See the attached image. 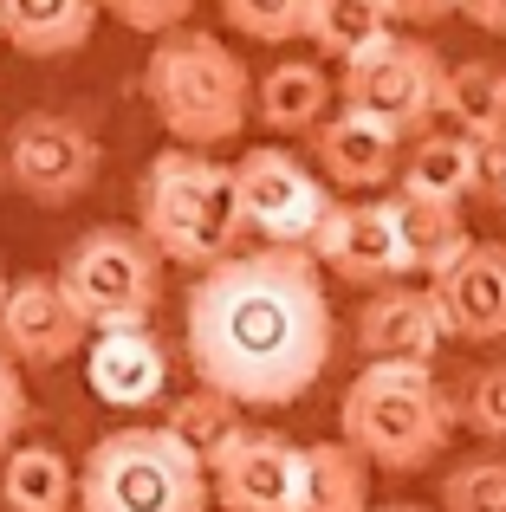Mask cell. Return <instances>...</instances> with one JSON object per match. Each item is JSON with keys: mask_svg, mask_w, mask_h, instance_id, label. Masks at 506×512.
<instances>
[{"mask_svg": "<svg viewBox=\"0 0 506 512\" xmlns=\"http://www.w3.org/2000/svg\"><path fill=\"white\" fill-rule=\"evenodd\" d=\"M338 325L312 247H253L189 286L195 383L241 409H286L325 376Z\"/></svg>", "mask_w": 506, "mask_h": 512, "instance_id": "1", "label": "cell"}, {"mask_svg": "<svg viewBox=\"0 0 506 512\" xmlns=\"http://www.w3.org/2000/svg\"><path fill=\"white\" fill-rule=\"evenodd\" d=\"M143 98H150L156 124L176 137V150H221L247 130L260 85L247 78V65L221 46L215 33H182L156 39L143 59Z\"/></svg>", "mask_w": 506, "mask_h": 512, "instance_id": "2", "label": "cell"}, {"mask_svg": "<svg viewBox=\"0 0 506 512\" xmlns=\"http://www.w3.org/2000/svg\"><path fill=\"white\" fill-rule=\"evenodd\" d=\"M143 240L163 253L169 266H221L241 253L247 214L241 188H234V163H215L208 150H163L143 169L137 188Z\"/></svg>", "mask_w": 506, "mask_h": 512, "instance_id": "3", "label": "cell"}, {"mask_svg": "<svg viewBox=\"0 0 506 512\" xmlns=\"http://www.w3.org/2000/svg\"><path fill=\"white\" fill-rule=\"evenodd\" d=\"M455 409L416 363H364L338 402V441H351L383 474H422L442 461Z\"/></svg>", "mask_w": 506, "mask_h": 512, "instance_id": "4", "label": "cell"}, {"mask_svg": "<svg viewBox=\"0 0 506 512\" xmlns=\"http://www.w3.org/2000/svg\"><path fill=\"white\" fill-rule=\"evenodd\" d=\"M208 474L163 428H117L78 467V512H208Z\"/></svg>", "mask_w": 506, "mask_h": 512, "instance_id": "5", "label": "cell"}, {"mask_svg": "<svg viewBox=\"0 0 506 512\" xmlns=\"http://www.w3.org/2000/svg\"><path fill=\"white\" fill-rule=\"evenodd\" d=\"M163 253L143 240V227H91L59 260V279L85 305L91 331H150L163 305Z\"/></svg>", "mask_w": 506, "mask_h": 512, "instance_id": "6", "label": "cell"}, {"mask_svg": "<svg viewBox=\"0 0 506 512\" xmlns=\"http://www.w3.org/2000/svg\"><path fill=\"white\" fill-rule=\"evenodd\" d=\"M442 85H448L442 52L409 33H390L344 65L338 98H344V111H364L383 130H396L403 143H416L429 130V117H442Z\"/></svg>", "mask_w": 506, "mask_h": 512, "instance_id": "7", "label": "cell"}, {"mask_svg": "<svg viewBox=\"0 0 506 512\" xmlns=\"http://www.w3.org/2000/svg\"><path fill=\"white\" fill-rule=\"evenodd\" d=\"M98 163H104L98 130L72 111H33V117H20L13 137H7V182L20 188L26 201H39V208L78 201L98 182Z\"/></svg>", "mask_w": 506, "mask_h": 512, "instance_id": "8", "label": "cell"}, {"mask_svg": "<svg viewBox=\"0 0 506 512\" xmlns=\"http://www.w3.org/2000/svg\"><path fill=\"white\" fill-rule=\"evenodd\" d=\"M234 188H241L247 227L266 247H312L325 214L338 208V201L325 195V182L292 150H247L241 163H234Z\"/></svg>", "mask_w": 506, "mask_h": 512, "instance_id": "9", "label": "cell"}, {"mask_svg": "<svg viewBox=\"0 0 506 512\" xmlns=\"http://www.w3.org/2000/svg\"><path fill=\"white\" fill-rule=\"evenodd\" d=\"M215 500L228 512H305V448L273 428H241L208 461Z\"/></svg>", "mask_w": 506, "mask_h": 512, "instance_id": "10", "label": "cell"}, {"mask_svg": "<svg viewBox=\"0 0 506 512\" xmlns=\"http://www.w3.org/2000/svg\"><path fill=\"white\" fill-rule=\"evenodd\" d=\"M91 318L85 305L65 292L59 273H26L13 279L7 305H0V350L13 363H65L78 350H91Z\"/></svg>", "mask_w": 506, "mask_h": 512, "instance_id": "11", "label": "cell"}, {"mask_svg": "<svg viewBox=\"0 0 506 512\" xmlns=\"http://www.w3.org/2000/svg\"><path fill=\"white\" fill-rule=\"evenodd\" d=\"M312 253H318L325 273H338L344 286H357V292H383L409 273L390 201H338V208L325 214V227H318Z\"/></svg>", "mask_w": 506, "mask_h": 512, "instance_id": "12", "label": "cell"}, {"mask_svg": "<svg viewBox=\"0 0 506 512\" xmlns=\"http://www.w3.org/2000/svg\"><path fill=\"white\" fill-rule=\"evenodd\" d=\"M442 344H448V325H442V305H435L429 286L364 292V312H357L364 363H416V370H429Z\"/></svg>", "mask_w": 506, "mask_h": 512, "instance_id": "13", "label": "cell"}, {"mask_svg": "<svg viewBox=\"0 0 506 512\" xmlns=\"http://www.w3.org/2000/svg\"><path fill=\"white\" fill-rule=\"evenodd\" d=\"M435 305H442L448 338L461 344H500L506 338V247L500 240H474L448 273L429 279Z\"/></svg>", "mask_w": 506, "mask_h": 512, "instance_id": "14", "label": "cell"}, {"mask_svg": "<svg viewBox=\"0 0 506 512\" xmlns=\"http://www.w3.org/2000/svg\"><path fill=\"white\" fill-rule=\"evenodd\" d=\"M318 169H325V182L351 188V195H370L390 175H403V137L383 130L364 111H338L318 130Z\"/></svg>", "mask_w": 506, "mask_h": 512, "instance_id": "15", "label": "cell"}, {"mask_svg": "<svg viewBox=\"0 0 506 512\" xmlns=\"http://www.w3.org/2000/svg\"><path fill=\"white\" fill-rule=\"evenodd\" d=\"M85 376L111 409H150L169 383V350L150 331H98L85 350Z\"/></svg>", "mask_w": 506, "mask_h": 512, "instance_id": "16", "label": "cell"}, {"mask_svg": "<svg viewBox=\"0 0 506 512\" xmlns=\"http://www.w3.org/2000/svg\"><path fill=\"white\" fill-rule=\"evenodd\" d=\"M98 0H0V39L26 59H65L98 33Z\"/></svg>", "mask_w": 506, "mask_h": 512, "instance_id": "17", "label": "cell"}, {"mask_svg": "<svg viewBox=\"0 0 506 512\" xmlns=\"http://www.w3.org/2000/svg\"><path fill=\"white\" fill-rule=\"evenodd\" d=\"M390 214H396V234H403V260H409V273H422V279L448 273V266H455L461 253L474 247L468 221H461V201L396 195V201H390Z\"/></svg>", "mask_w": 506, "mask_h": 512, "instance_id": "18", "label": "cell"}, {"mask_svg": "<svg viewBox=\"0 0 506 512\" xmlns=\"http://www.w3.org/2000/svg\"><path fill=\"white\" fill-rule=\"evenodd\" d=\"M331 98H338V85H331L312 59H279L273 72L260 78L253 117H266V130H279V137H305V130L318 137V130H325Z\"/></svg>", "mask_w": 506, "mask_h": 512, "instance_id": "19", "label": "cell"}, {"mask_svg": "<svg viewBox=\"0 0 506 512\" xmlns=\"http://www.w3.org/2000/svg\"><path fill=\"white\" fill-rule=\"evenodd\" d=\"M0 500H7V512H72L78 474L59 448L20 441V448L0 461Z\"/></svg>", "mask_w": 506, "mask_h": 512, "instance_id": "20", "label": "cell"}, {"mask_svg": "<svg viewBox=\"0 0 506 512\" xmlns=\"http://www.w3.org/2000/svg\"><path fill=\"white\" fill-rule=\"evenodd\" d=\"M403 195L468 201L474 195V137H461V130H422L403 150Z\"/></svg>", "mask_w": 506, "mask_h": 512, "instance_id": "21", "label": "cell"}, {"mask_svg": "<svg viewBox=\"0 0 506 512\" xmlns=\"http://www.w3.org/2000/svg\"><path fill=\"white\" fill-rule=\"evenodd\" d=\"M305 512H377L370 506V461L351 441L305 448Z\"/></svg>", "mask_w": 506, "mask_h": 512, "instance_id": "22", "label": "cell"}, {"mask_svg": "<svg viewBox=\"0 0 506 512\" xmlns=\"http://www.w3.org/2000/svg\"><path fill=\"white\" fill-rule=\"evenodd\" d=\"M442 117H455L461 137H506V65H448Z\"/></svg>", "mask_w": 506, "mask_h": 512, "instance_id": "23", "label": "cell"}, {"mask_svg": "<svg viewBox=\"0 0 506 512\" xmlns=\"http://www.w3.org/2000/svg\"><path fill=\"white\" fill-rule=\"evenodd\" d=\"M156 428H163V435H176L182 448H189L195 461L208 467V461H215V454L228 448L234 435H241L247 422H241V402H234V396H221V389L195 383L189 396H176V402H169V415H163Z\"/></svg>", "mask_w": 506, "mask_h": 512, "instance_id": "24", "label": "cell"}, {"mask_svg": "<svg viewBox=\"0 0 506 512\" xmlns=\"http://www.w3.org/2000/svg\"><path fill=\"white\" fill-rule=\"evenodd\" d=\"M396 33V13L390 0H312V46L325 52V59H344L351 65L357 52H370L377 39Z\"/></svg>", "mask_w": 506, "mask_h": 512, "instance_id": "25", "label": "cell"}, {"mask_svg": "<svg viewBox=\"0 0 506 512\" xmlns=\"http://www.w3.org/2000/svg\"><path fill=\"white\" fill-rule=\"evenodd\" d=\"M234 33L260 39V46H292L312 33V0H221Z\"/></svg>", "mask_w": 506, "mask_h": 512, "instance_id": "26", "label": "cell"}, {"mask_svg": "<svg viewBox=\"0 0 506 512\" xmlns=\"http://www.w3.org/2000/svg\"><path fill=\"white\" fill-rule=\"evenodd\" d=\"M442 512H506V454L461 461L442 480Z\"/></svg>", "mask_w": 506, "mask_h": 512, "instance_id": "27", "label": "cell"}, {"mask_svg": "<svg viewBox=\"0 0 506 512\" xmlns=\"http://www.w3.org/2000/svg\"><path fill=\"white\" fill-rule=\"evenodd\" d=\"M98 7L111 13L117 26H130V33L169 39V33H182V20H189L195 0H98Z\"/></svg>", "mask_w": 506, "mask_h": 512, "instance_id": "28", "label": "cell"}, {"mask_svg": "<svg viewBox=\"0 0 506 512\" xmlns=\"http://www.w3.org/2000/svg\"><path fill=\"white\" fill-rule=\"evenodd\" d=\"M461 415L474 422V435L506 441V363H494V370L474 376V383H468V402H461Z\"/></svg>", "mask_w": 506, "mask_h": 512, "instance_id": "29", "label": "cell"}, {"mask_svg": "<svg viewBox=\"0 0 506 512\" xmlns=\"http://www.w3.org/2000/svg\"><path fill=\"white\" fill-rule=\"evenodd\" d=\"M26 422H33V402H26V383H20V363L0 350V461L20 448Z\"/></svg>", "mask_w": 506, "mask_h": 512, "instance_id": "30", "label": "cell"}, {"mask_svg": "<svg viewBox=\"0 0 506 512\" xmlns=\"http://www.w3.org/2000/svg\"><path fill=\"white\" fill-rule=\"evenodd\" d=\"M390 13L403 26H435V20H448V13H461V0H390Z\"/></svg>", "mask_w": 506, "mask_h": 512, "instance_id": "31", "label": "cell"}, {"mask_svg": "<svg viewBox=\"0 0 506 512\" xmlns=\"http://www.w3.org/2000/svg\"><path fill=\"white\" fill-rule=\"evenodd\" d=\"M461 13H468L481 33H500L506 39V0H461Z\"/></svg>", "mask_w": 506, "mask_h": 512, "instance_id": "32", "label": "cell"}, {"mask_svg": "<svg viewBox=\"0 0 506 512\" xmlns=\"http://www.w3.org/2000/svg\"><path fill=\"white\" fill-rule=\"evenodd\" d=\"M377 512H429V506H377Z\"/></svg>", "mask_w": 506, "mask_h": 512, "instance_id": "33", "label": "cell"}, {"mask_svg": "<svg viewBox=\"0 0 506 512\" xmlns=\"http://www.w3.org/2000/svg\"><path fill=\"white\" fill-rule=\"evenodd\" d=\"M7 292H13V286H7V266H0V305H7Z\"/></svg>", "mask_w": 506, "mask_h": 512, "instance_id": "34", "label": "cell"}, {"mask_svg": "<svg viewBox=\"0 0 506 512\" xmlns=\"http://www.w3.org/2000/svg\"><path fill=\"white\" fill-rule=\"evenodd\" d=\"M0 182H7V163H0Z\"/></svg>", "mask_w": 506, "mask_h": 512, "instance_id": "35", "label": "cell"}]
</instances>
